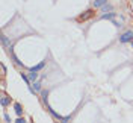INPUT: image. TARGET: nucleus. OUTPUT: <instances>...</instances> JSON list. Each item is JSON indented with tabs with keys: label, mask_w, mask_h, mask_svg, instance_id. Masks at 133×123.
<instances>
[{
	"label": "nucleus",
	"mask_w": 133,
	"mask_h": 123,
	"mask_svg": "<svg viewBox=\"0 0 133 123\" xmlns=\"http://www.w3.org/2000/svg\"><path fill=\"white\" fill-rule=\"evenodd\" d=\"M32 85H33V90L35 91H41V85H39L38 82H33Z\"/></svg>",
	"instance_id": "obj_8"
},
{
	"label": "nucleus",
	"mask_w": 133,
	"mask_h": 123,
	"mask_svg": "<svg viewBox=\"0 0 133 123\" xmlns=\"http://www.w3.org/2000/svg\"><path fill=\"white\" fill-rule=\"evenodd\" d=\"M115 17V12H109V14H103L101 18H114Z\"/></svg>",
	"instance_id": "obj_7"
},
{
	"label": "nucleus",
	"mask_w": 133,
	"mask_h": 123,
	"mask_svg": "<svg viewBox=\"0 0 133 123\" xmlns=\"http://www.w3.org/2000/svg\"><path fill=\"white\" fill-rule=\"evenodd\" d=\"M14 108H15V113L18 115L23 114V108H21V105H20V103H15V105H14Z\"/></svg>",
	"instance_id": "obj_4"
},
{
	"label": "nucleus",
	"mask_w": 133,
	"mask_h": 123,
	"mask_svg": "<svg viewBox=\"0 0 133 123\" xmlns=\"http://www.w3.org/2000/svg\"><path fill=\"white\" fill-rule=\"evenodd\" d=\"M2 43H3V46H8V44H9V40L6 38V37H5V35L2 37Z\"/></svg>",
	"instance_id": "obj_10"
},
{
	"label": "nucleus",
	"mask_w": 133,
	"mask_h": 123,
	"mask_svg": "<svg viewBox=\"0 0 133 123\" xmlns=\"http://www.w3.org/2000/svg\"><path fill=\"white\" fill-rule=\"evenodd\" d=\"M130 43H132V47H133V40H132V41H130Z\"/></svg>",
	"instance_id": "obj_13"
},
{
	"label": "nucleus",
	"mask_w": 133,
	"mask_h": 123,
	"mask_svg": "<svg viewBox=\"0 0 133 123\" xmlns=\"http://www.w3.org/2000/svg\"><path fill=\"white\" fill-rule=\"evenodd\" d=\"M36 78H38V73H36V72H30V73H29V79L32 82L36 81Z\"/></svg>",
	"instance_id": "obj_5"
},
{
	"label": "nucleus",
	"mask_w": 133,
	"mask_h": 123,
	"mask_svg": "<svg viewBox=\"0 0 133 123\" xmlns=\"http://www.w3.org/2000/svg\"><path fill=\"white\" fill-rule=\"evenodd\" d=\"M3 119H5V120H6L8 123H11V119H9V115H8V114H3Z\"/></svg>",
	"instance_id": "obj_12"
},
{
	"label": "nucleus",
	"mask_w": 133,
	"mask_h": 123,
	"mask_svg": "<svg viewBox=\"0 0 133 123\" xmlns=\"http://www.w3.org/2000/svg\"><path fill=\"white\" fill-rule=\"evenodd\" d=\"M132 40H133V32H132V31L124 32L121 37H119V41H121V43H130Z\"/></svg>",
	"instance_id": "obj_1"
},
{
	"label": "nucleus",
	"mask_w": 133,
	"mask_h": 123,
	"mask_svg": "<svg viewBox=\"0 0 133 123\" xmlns=\"http://www.w3.org/2000/svg\"><path fill=\"white\" fill-rule=\"evenodd\" d=\"M106 3H108V0H94V2H92L94 8H101V6H104Z\"/></svg>",
	"instance_id": "obj_2"
},
{
	"label": "nucleus",
	"mask_w": 133,
	"mask_h": 123,
	"mask_svg": "<svg viewBox=\"0 0 133 123\" xmlns=\"http://www.w3.org/2000/svg\"><path fill=\"white\" fill-rule=\"evenodd\" d=\"M15 123H27V122H26L24 119H21V117H20V119H17V120H15Z\"/></svg>",
	"instance_id": "obj_11"
},
{
	"label": "nucleus",
	"mask_w": 133,
	"mask_h": 123,
	"mask_svg": "<svg viewBox=\"0 0 133 123\" xmlns=\"http://www.w3.org/2000/svg\"><path fill=\"white\" fill-rule=\"evenodd\" d=\"M101 8H103V11H104V12H108V11H112V9H114L110 5H108V3H106L104 6H101Z\"/></svg>",
	"instance_id": "obj_9"
},
{
	"label": "nucleus",
	"mask_w": 133,
	"mask_h": 123,
	"mask_svg": "<svg viewBox=\"0 0 133 123\" xmlns=\"http://www.w3.org/2000/svg\"><path fill=\"white\" fill-rule=\"evenodd\" d=\"M44 66H45V62L42 61V62H39L38 66L32 67V68H30V72H36V73H38V72H39V70H41V68H42V67H44Z\"/></svg>",
	"instance_id": "obj_3"
},
{
	"label": "nucleus",
	"mask_w": 133,
	"mask_h": 123,
	"mask_svg": "<svg viewBox=\"0 0 133 123\" xmlns=\"http://www.w3.org/2000/svg\"><path fill=\"white\" fill-rule=\"evenodd\" d=\"M8 105H9V97L2 96V107H8Z\"/></svg>",
	"instance_id": "obj_6"
}]
</instances>
